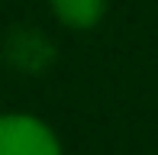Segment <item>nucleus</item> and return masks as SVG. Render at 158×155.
Wrapping results in <instances>:
<instances>
[{
    "mask_svg": "<svg viewBox=\"0 0 158 155\" xmlns=\"http://www.w3.org/2000/svg\"><path fill=\"white\" fill-rule=\"evenodd\" d=\"M52 13L68 29H94L106 13V0H48Z\"/></svg>",
    "mask_w": 158,
    "mask_h": 155,
    "instance_id": "f03ea898",
    "label": "nucleus"
},
{
    "mask_svg": "<svg viewBox=\"0 0 158 155\" xmlns=\"http://www.w3.org/2000/svg\"><path fill=\"white\" fill-rule=\"evenodd\" d=\"M0 155H61V142L45 119L32 113H3Z\"/></svg>",
    "mask_w": 158,
    "mask_h": 155,
    "instance_id": "f257e3e1",
    "label": "nucleus"
}]
</instances>
